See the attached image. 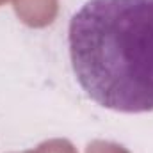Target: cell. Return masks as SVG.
Returning <instances> with one entry per match:
<instances>
[{
  "label": "cell",
  "mask_w": 153,
  "mask_h": 153,
  "mask_svg": "<svg viewBox=\"0 0 153 153\" xmlns=\"http://www.w3.org/2000/svg\"><path fill=\"white\" fill-rule=\"evenodd\" d=\"M78 85L116 112L153 111V0H87L70 20Z\"/></svg>",
  "instance_id": "6da1fadb"
}]
</instances>
